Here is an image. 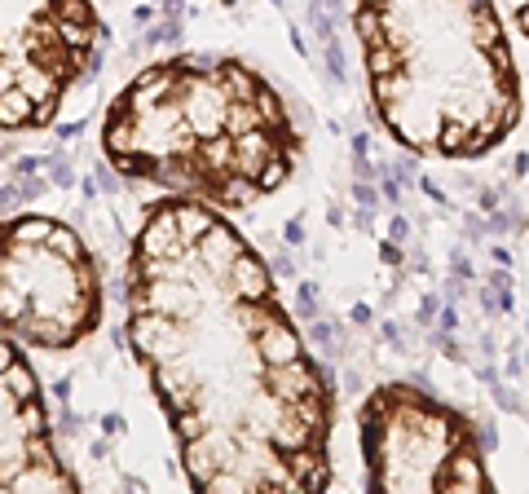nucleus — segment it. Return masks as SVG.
Listing matches in <instances>:
<instances>
[{"label":"nucleus","mask_w":529,"mask_h":494,"mask_svg":"<svg viewBox=\"0 0 529 494\" xmlns=\"http://www.w3.org/2000/svg\"><path fill=\"white\" fill-rule=\"evenodd\" d=\"M124 331L194 490L331 485V388L225 212L194 199L150 208L128 256Z\"/></svg>","instance_id":"f257e3e1"},{"label":"nucleus","mask_w":529,"mask_h":494,"mask_svg":"<svg viewBox=\"0 0 529 494\" xmlns=\"http://www.w3.org/2000/svg\"><path fill=\"white\" fill-rule=\"evenodd\" d=\"M101 146L124 177L159 185L168 199L243 212L291 177L304 137L247 62L181 53L115 93Z\"/></svg>","instance_id":"f03ea898"},{"label":"nucleus","mask_w":529,"mask_h":494,"mask_svg":"<svg viewBox=\"0 0 529 494\" xmlns=\"http://www.w3.org/2000/svg\"><path fill=\"white\" fill-rule=\"evenodd\" d=\"M379 124L428 159H477L520 124V67L494 0H357Z\"/></svg>","instance_id":"7ed1b4c3"},{"label":"nucleus","mask_w":529,"mask_h":494,"mask_svg":"<svg viewBox=\"0 0 529 494\" xmlns=\"http://www.w3.org/2000/svg\"><path fill=\"white\" fill-rule=\"evenodd\" d=\"M101 322V282L84 238L53 216L0 221V331L67 353Z\"/></svg>","instance_id":"20e7f679"},{"label":"nucleus","mask_w":529,"mask_h":494,"mask_svg":"<svg viewBox=\"0 0 529 494\" xmlns=\"http://www.w3.org/2000/svg\"><path fill=\"white\" fill-rule=\"evenodd\" d=\"M362 463L375 490H490L477 428L415 384H379L362 402Z\"/></svg>","instance_id":"39448f33"},{"label":"nucleus","mask_w":529,"mask_h":494,"mask_svg":"<svg viewBox=\"0 0 529 494\" xmlns=\"http://www.w3.org/2000/svg\"><path fill=\"white\" fill-rule=\"evenodd\" d=\"M93 0H0V128H45L93 71Z\"/></svg>","instance_id":"423d86ee"},{"label":"nucleus","mask_w":529,"mask_h":494,"mask_svg":"<svg viewBox=\"0 0 529 494\" xmlns=\"http://www.w3.org/2000/svg\"><path fill=\"white\" fill-rule=\"evenodd\" d=\"M75 490V472L53 446L49 402L18 340L0 331V494Z\"/></svg>","instance_id":"0eeeda50"}]
</instances>
